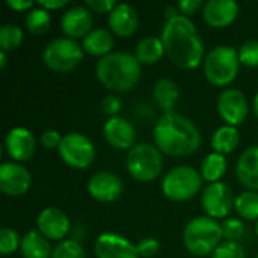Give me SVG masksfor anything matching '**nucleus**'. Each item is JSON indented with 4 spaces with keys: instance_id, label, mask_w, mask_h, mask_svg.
<instances>
[{
    "instance_id": "f257e3e1",
    "label": "nucleus",
    "mask_w": 258,
    "mask_h": 258,
    "mask_svg": "<svg viewBox=\"0 0 258 258\" xmlns=\"http://www.w3.org/2000/svg\"><path fill=\"white\" fill-rule=\"evenodd\" d=\"M160 38L166 56L178 68L194 70L204 62V41L190 18L178 15L166 20Z\"/></svg>"
},
{
    "instance_id": "f03ea898",
    "label": "nucleus",
    "mask_w": 258,
    "mask_h": 258,
    "mask_svg": "<svg viewBox=\"0 0 258 258\" xmlns=\"http://www.w3.org/2000/svg\"><path fill=\"white\" fill-rule=\"evenodd\" d=\"M154 145L171 157L194 154L201 147V133L186 116L169 112L163 113L154 125Z\"/></svg>"
},
{
    "instance_id": "7ed1b4c3",
    "label": "nucleus",
    "mask_w": 258,
    "mask_h": 258,
    "mask_svg": "<svg viewBox=\"0 0 258 258\" xmlns=\"http://www.w3.org/2000/svg\"><path fill=\"white\" fill-rule=\"evenodd\" d=\"M98 82L109 91L127 92L133 89L142 74V65L130 51H112L97 62Z\"/></svg>"
},
{
    "instance_id": "20e7f679",
    "label": "nucleus",
    "mask_w": 258,
    "mask_h": 258,
    "mask_svg": "<svg viewBox=\"0 0 258 258\" xmlns=\"http://www.w3.org/2000/svg\"><path fill=\"white\" fill-rule=\"evenodd\" d=\"M222 240L224 237L221 224L207 215L190 219L183 230L184 248L197 257L213 254Z\"/></svg>"
},
{
    "instance_id": "39448f33",
    "label": "nucleus",
    "mask_w": 258,
    "mask_h": 258,
    "mask_svg": "<svg viewBox=\"0 0 258 258\" xmlns=\"http://www.w3.org/2000/svg\"><path fill=\"white\" fill-rule=\"evenodd\" d=\"M240 68L237 48L233 45H216L213 47L203 62L206 79L218 88H225L237 77Z\"/></svg>"
},
{
    "instance_id": "423d86ee",
    "label": "nucleus",
    "mask_w": 258,
    "mask_h": 258,
    "mask_svg": "<svg viewBox=\"0 0 258 258\" xmlns=\"http://www.w3.org/2000/svg\"><path fill=\"white\" fill-rule=\"evenodd\" d=\"M125 166L128 174L135 180L141 183H150L156 180L163 169L162 151L154 144H148V142L136 144L127 153Z\"/></svg>"
},
{
    "instance_id": "0eeeda50",
    "label": "nucleus",
    "mask_w": 258,
    "mask_h": 258,
    "mask_svg": "<svg viewBox=\"0 0 258 258\" xmlns=\"http://www.w3.org/2000/svg\"><path fill=\"white\" fill-rule=\"evenodd\" d=\"M201 172L189 165H180L166 172L162 181V192L171 201L192 200L203 190Z\"/></svg>"
},
{
    "instance_id": "6e6552de",
    "label": "nucleus",
    "mask_w": 258,
    "mask_h": 258,
    "mask_svg": "<svg viewBox=\"0 0 258 258\" xmlns=\"http://www.w3.org/2000/svg\"><path fill=\"white\" fill-rule=\"evenodd\" d=\"M83 54L85 50L76 39L60 36L45 45L42 60L44 65L54 73H68L83 60Z\"/></svg>"
},
{
    "instance_id": "1a4fd4ad",
    "label": "nucleus",
    "mask_w": 258,
    "mask_h": 258,
    "mask_svg": "<svg viewBox=\"0 0 258 258\" xmlns=\"http://www.w3.org/2000/svg\"><path fill=\"white\" fill-rule=\"evenodd\" d=\"M57 151L63 163L74 169H86L92 165L97 154L92 141L77 132L63 135Z\"/></svg>"
},
{
    "instance_id": "9d476101",
    "label": "nucleus",
    "mask_w": 258,
    "mask_h": 258,
    "mask_svg": "<svg viewBox=\"0 0 258 258\" xmlns=\"http://www.w3.org/2000/svg\"><path fill=\"white\" fill-rule=\"evenodd\" d=\"M233 192L228 184L224 181L210 183L201 192V207L207 216L219 221L227 219L230 212L234 207Z\"/></svg>"
},
{
    "instance_id": "9b49d317",
    "label": "nucleus",
    "mask_w": 258,
    "mask_h": 258,
    "mask_svg": "<svg viewBox=\"0 0 258 258\" xmlns=\"http://www.w3.org/2000/svg\"><path fill=\"white\" fill-rule=\"evenodd\" d=\"M249 112L246 95L237 88H225L218 97V113L227 125L237 127L245 122Z\"/></svg>"
},
{
    "instance_id": "f8f14e48",
    "label": "nucleus",
    "mask_w": 258,
    "mask_h": 258,
    "mask_svg": "<svg viewBox=\"0 0 258 258\" xmlns=\"http://www.w3.org/2000/svg\"><path fill=\"white\" fill-rule=\"evenodd\" d=\"M32 184V175L21 163L3 162L0 165V190L8 197L24 195Z\"/></svg>"
},
{
    "instance_id": "ddd939ff",
    "label": "nucleus",
    "mask_w": 258,
    "mask_h": 258,
    "mask_svg": "<svg viewBox=\"0 0 258 258\" xmlns=\"http://www.w3.org/2000/svg\"><path fill=\"white\" fill-rule=\"evenodd\" d=\"M88 194L100 203H113L116 201L124 189L121 178L110 171H98L88 180L86 184Z\"/></svg>"
},
{
    "instance_id": "4468645a",
    "label": "nucleus",
    "mask_w": 258,
    "mask_h": 258,
    "mask_svg": "<svg viewBox=\"0 0 258 258\" xmlns=\"http://www.w3.org/2000/svg\"><path fill=\"white\" fill-rule=\"evenodd\" d=\"M38 231L48 240H65L71 230V221L65 212L57 207L42 209L36 218Z\"/></svg>"
},
{
    "instance_id": "2eb2a0df",
    "label": "nucleus",
    "mask_w": 258,
    "mask_h": 258,
    "mask_svg": "<svg viewBox=\"0 0 258 258\" xmlns=\"http://www.w3.org/2000/svg\"><path fill=\"white\" fill-rule=\"evenodd\" d=\"M97 258H139L136 245L116 233H103L94 245Z\"/></svg>"
},
{
    "instance_id": "dca6fc26",
    "label": "nucleus",
    "mask_w": 258,
    "mask_h": 258,
    "mask_svg": "<svg viewBox=\"0 0 258 258\" xmlns=\"http://www.w3.org/2000/svg\"><path fill=\"white\" fill-rule=\"evenodd\" d=\"M5 148L12 162H27L36 153V139L26 127H14L5 138Z\"/></svg>"
},
{
    "instance_id": "f3484780",
    "label": "nucleus",
    "mask_w": 258,
    "mask_h": 258,
    "mask_svg": "<svg viewBox=\"0 0 258 258\" xmlns=\"http://www.w3.org/2000/svg\"><path fill=\"white\" fill-rule=\"evenodd\" d=\"M104 139L115 150H132L136 144V128L122 116H112L103 125Z\"/></svg>"
},
{
    "instance_id": "a211bd4d",
    "label": "nucleus",
    "mask_w": 258,
    "mask_h": 258,
    "mask_svg": "<svg viewBox=\"0 0 258 258\" xmlns=\"http://www.w3.org/2000/svg\"><path fill=\"white\" fill-rule=\"evenodd\" d=\"M92 12L86 6H71L60 17V29L67 38H85L92 30Z\"/></svg>"
},
{
    "instance_id": "6ab92c4d",
    "label": "nucleus",
    "mask_w": 258,
    "mask_h": 258,
    "mask_svg": "<svg viewBox=\"0 0 258 258\" xmlns=\"http://www.w3.org/2000/svg\"><path fill=\"white\" fill-rule=\"evenodd\" d=\"M239 9L234 0H209L203 8V18L210 27L224 29L236 21Z\"/></svg>"
},
{
    "instance_id": "aec40b11",
    "label": "nucleus",
    "mask_w": 258,
    "mask_h": 258,
    "mask_svg": "<svg viewBox=\"0 0 258 258\" xmlns=\"http://www.w3.org/2000/svg\"><path fill=\"white\" fill-rule=\"evenodd\" d=\"M110 32L121 38L132 36L139 24V17L136 9L128 3H118L107 18Z\"/></svg>"
},
{
    "instance_id": "412c9836",
    "label": "nucleus",
    "mask_w": 258,
    "mask_h": 258,
    "mask_svg": "<svg viewBox=\"0 0 258 258\" xmlns=\"http://www.w3.org/2000/svg\"><path fill=\"white\" fill-rule=\"evenodd\" d=\"M236 175L248 190L258 192V145L246 148L236 163Z\"/></svg>"
},
{
    "instance_id": "4be33fe9",
    "label": "nucleus",
    "mask_w": 258,
    "mask_h": 258,
    "mask_svg": "<svg viewBox=\"0 0 258 258\" xmlns=\"http://www.w3.org/2000/svg\"><path fill=\"white\" fill-rule=\"evenodd\" d=\"M113 33L107 29L98 27V29H92L82 41V47L85 50V53L91 54V56H97V57H104L109 53H112L113 48Z\"/></svg>"
},
{
    "instance_id": "5701e85b",
    "label": "nucleus",
    "mask_w": 258,
    "mask_h": 258,
    "mask_svg": "<svg viewBox=\"0 0 258 258\" xmlns=\"http://www.w3.org/2000/svg\"><path fill=\"white\" fill-rule=\"evenodd\" d=\"M153 98L163 113L175 112L174 109L180 98V88L172 79L162 77L153 86Z\"/></svg>"
},
{
    "instance_id": "b1692460",
    "label": "nucleus",
    "mask_w": 258,
    "mask_h": 258,
    "mask_svg": "<svg viewBox=\"0 0 258 258\" xmlns=\"http://www.w3.org/2000/svg\"><path fill=\"white\" fill-rule=\"evenodd\" d=\"M53 249L48 239H45L38 230H30L21 237V255L23 258H51Z\"/></svg>"
},
{
    "instance_id": "393cba45",
    "label": "nucleus",
    "mask_w": 258,
    "mask_h": 258,
    "mask_svg": "<svg viewBox=\"0 0 258 258\" xmlns=\"http://www.w3.org/2000/svg\"><path fill=\"white\" fill-rule=\"evenodd\" d=\"M165 53V45L162 42V38L148 35L139 39L135 48V56L141 62V65H153L157 63Z\"/></svg>"
},
{
    "instance_id": "a878e982",
    "label": "nucleus",
    "mask_w": 258,
    "mask_h": 258,
    "mask_svg": "<svg viewBox=\"0 0 258 258\" xmlns=\"http://www.w3.org/2000/svg\"><path fill=\"white\" fill-rule=\"evenodd\" d=\"M212 148L215 153L219 154H230L233 153L239 144H240V133L237 130V127L233 125H222L218 130H215V133L212 135Z\"/></svg>"
},
{
    "instance_id": "bb28decb",
    "label": "nucleus",
    "mask_w": 258,
    "mask_h": 258,
    "mask_svg": "<svg viewBox=\"0 0 258 258\" xmlns=\"http://www.w3.org/2000/svg\"><path fill=\"white\" fill-rule=\"evenodd\" d=\"M228 169V160L224 154L219 153H210L209 156H206V159L201 162V177L204 181H207V184L210 183H218L221 181V178L225 175Z\"/></svg>"
},
{
    "instance_id": "cd10ccee",
    "label": "nucleus",
    "mask_w": 258,
    "mask_h": 258,
    "mask_svg": "<svg viewBox=\"0 0 258 258\" xmlns=\"http://www.w3.org/2000/svg\"><path fill=\"white\" fill-rule=\"evenodd\" d=\"M234 209L242 219L246 221H258V192L245 190L236 197Z\"/></svg>"
},
{
    "instance_id": "c85d7f7f",
    "label": "nucleus",
    "mask_w": 258,
    "mask_h": 258,
    "mask_svg": "<svg viewBox=\"0 0 258 258\" xmlns=\"http://www.w3.org/2000/svg\"><path fill=\"white\" fill-rule=\"evenodd\" d=\"M50 23H51V17L50 12L41 6H35L32 8L24 18V26L26 29L33 33V35H42L50 29Z\"/></svg>"
},
{
    "instance_id": "c756f323",
    "label": "nucleus",
    "mask_w": 258,
    "mask_h": 258,
    "mask_svg": "<svg viewBox=\"0 0 258 258\" xmlns=\"http://www.w3.org/2000/svg\"><path fill=\"white\" fill-rule=\"evenodd\" d=\"M24 32L20 26L8 23L0 27V48L2 51H12L23 44Z\"/></svg>"
},
{
    "instance_id": "7c9ffc66",
    "label": "nucleus",
    "mask_w": 258,
    "mask_h": 258,
    "mask_svg": "<svg viewBox=\"0 0 258 258\" xmlns=\"http://www.w3.org/2000/svg\"><path fill=\"white\" fill-rule=\"evenodd\" d=\"M51 258H86V254L77 240L65 239L54 246Z\"/></svg>"
},
{
    "instance_id": "2f4dec72",
    "label": "nucleus",
    "mask_w": 258,
    "mask_h": 258,
    "mask_svg": "<svg viewBox=\"0 0 258 258\" xmlns=\"http://www.w3.org/2000/svg\"><path fill=\"white\" fill-rule=\"evenodd\" d=\"M222 227V237L227 242H237L245 234V224L239 218H227L221 224Z\"/></svg>"
},
{
    "instance_id": "473e14b6",
    "label": "nucleus",
    "mask_w": 258,
    "mask_h": 258,
    "mask_svg": "<svg viewBox=\"0 0 258 258\" xmlns=\"http://www.w3.org/2000/svg\"><path fill=\"white\" fill-rule=\"evenodd\" d=\"M21 246V237L12 228L3 227L0 230V254L11 255Z\"/></svg>"
},
{
    "instance_id": "72a5a7b5",
    "label": "nucleus",
    "mask_w": 258,
    "mask_h": 258,
    "mask_svg": "<svg viewBox=\"0 0 258 258\" xmlns=\"http://www.w3.org/2000/svg\"><path fill=\"white\" fill-rule=\"evenodd\" d=\"M237 53H239V60H240V65H245V67H258V41L257 39H248L245 41L239 48H237Z\"/></svg>"
},
{
    "instance_id": "f704fd0d",
    "label": "nucleus",
    "mask_w": 258,
    "mask_h": 258,
    "mask_svg": "<svg viewBox=\"0 0 258 258\" xmlns=\"http://www.w3.org/2000/svg\"><path fill=\"white\" fill-rule=\"evenodd\" d=\"M212 258H246L245 249L239 242L224 240L212 254Z\"/></svg>"
},
{
    "instance_id": "c9c22d12",
    "label": "nucleus",
    "mask_w": 258,
    "mask_h": 258,
    "mask_svg": "<svg viewBox=\"0 0 258 258\" xmlns=\"http://www.w3.org/2000/svg\"><path fill=\"white\" fill-rule=\"evenodd\" d=\"M159 240L157 239H153V237H145L142 239L138 245H136V249H138V254L139 257L144 258H151L154 257L157 252H159Z\"/></svg>"
},
{
    "instance_id": "e433bc0d",
    "label": "nucleus",
    "mask_w": 258,
    "mask_h": 258,
    "mask_svg": "<svg viewBox=\"0 0 258 258\" xmlns=\"http://www.w3.org/2000/svg\"><path fill=\"white\" fill-rule=\"evenodd\" d=\"M204 5L206 3L201 2V0H180L177 3V8H178V11H180L181 15H184V17L189 18V17L195 15L197 12L203 11Z\"/></svg>"
},
{
    "instance_id": "4c0bfd02",
    "label": "nucleus",
    "mask_w": 258,
    "mask_h": 258,
    "mask_svg": "<svg viewBox=\"0 0 258 258\" xmlns=\"http://www.w3.org/2000/svg\"><path fill=\"white\" fill-rule=\"evenodd\" d=\"M101 107H103V112L106 115H109L110 118L112 116H118V112L122 107V101H121V98L118 95L110 94V95L104 97V100L101 103Z\"/></svg>"
},
{
    "instance_id": "58836bf2",
    "label": "nucleus",
    "mask_w": 258,
    "mask_h": 258,
    "mask_svg": "<svg viewBox=\"0 0 258 258\" xmlns=\"http://www.w3.org/2000/svg\"><path fill=\"white\" fill-rule=\"evenodd\" d=\"M62 138L60 133L54 128H48V130H44L42 135H41V144L48 148V150H57L60 142H62Z\"/></svg>"
},
{
    "instance_id": "ea45409f",
    "label": "nucleus",
    "mask_w": 258,
    "mask_h": 258,
    "mask_svg": "<svg viewBox=\"0 0 258 258\" xmlns=\"http://www.w3.org/2000/svg\"><path fill=\"white\" fill-rule=\"evenodd\" d=\"M118 3L115 0H86L85 6L91 11V12H98V14H110L112 9L116 6Z\"/></svg>"
},
{
    "instance_id": "a19ab883",
    "label": "nucleus",
    "mask_w": 258,
    "mask_h": 258,
    "mask_svg": "<svg viewBox=\"0 0 258 258\" xmlns=\"http://www.w3.org/2000/svg\"><path fill=\"white\" fill-rule=\"evenodd\" d=\"M6 5L15 12H29L36 6V3L30 0H6Z\"/></svg>"
},
{
    "instance_id": "79ce46f5",
    "label": "nucleus",
    "mask_w": 258,
    "mask_h": 258,
    "mask_svg": "<svg viewBox=\"0 0 258 258\" xmlns=\"http://www.w3.org/2000/svg\"><path fill=\"white\" fill-rule=\"evenodd\" d=\"M68 3H70L68 0H39V2H36L38 6L47 9L48 12H50V11L60 9V8H63V6H67Z\"/></svg>"
},
{
    "instance_id": "37998d69",
    "label": "nucleus",
    "mask_w": 258,
    "mask_h": 258,
    "mask_svg": "<svg viewBox=\"0 0 258 258\" xmlns=\"http://www.w3.org/2000/svg\"><path fill=\"white\" fill-rule=\"evenodd\" d=\"M178 15H181V14H180L177 5H175V6H168V8L165 9V18H166V20H172V18H175V17H178Z\"/></svg>"
},
{
    "instance_id": "c03bdc74",
    "label": "nucleus",
    "mask_w": 258,
    "mask_h": 258,
    "mask_svg": "<svg viewBox=\"0 0 258 258\" xmlns=\"http://www.w3.org/2000/svg\"><path fill=\"white\" fill-rule=\"evenodd\" d=\"M6 62H8L6 51H2V50H0V68H5V67H6Z\"/></svg>"
},
{
    "instance_id": "a18cd8bd",
    "label": "nucleus",
    "mask_w": 258,
    "mask_h": 258,
    "mask_svg": "<svg viewBox=\"0 0 258 258\" xmlns=\"http://www.w3.org/2000/svg\"><path fill=\"white\" fill-rule=\"evenodd\" d=\"M252 107H254V115H255V118H257V121H258V92L255 94V97H254Z\"/></svg>"
},
{
    "instance_id": "49530a36",
    "label": "nucleus",
    "mask_w": 258,
    "mask_h": 258,
    "mask_svg": "<svg viewBox=\"0 0 258 258\" xmlns=\"http://www.w3.org/2000/svg\"><path fill=\"white\" fill-rule=\"evenodd\" d=\"M255 234H257V236H258V221H257V222H255Z\"/></svg>"
},
{
    "instance_id": "de8ad7c7",
    "label": "nucleus",
    "mask_w": 258,
    "mask_h": 258,
    "mask_svg": "<svg viewBox=\"0 0 258 258\" xmlns=\"http://www.w3.org/2000/svg\"><path fill=\"white\" fill-rule=\"evenodd\" d=\"M255 258H258V254H257V257H255Z\"/></svg>"
}]
</instances>
